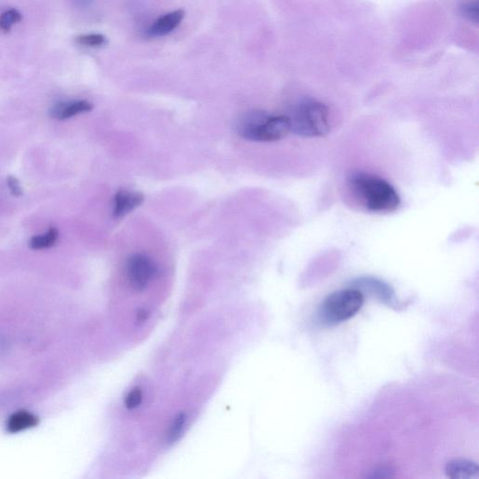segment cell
I'll use <instances>...</instances> for the list:
<instances>
[{"instance_id":"obj_1","label":"cell","mask_w":479,"mask_h":479,"mask_svg":"<svg viewBox=\"0 0 479 479\" xmlns=\"http://www.w3.org/2000/svg\"><path fill=\"white\" fill-rule=\"evenodd\" d=\"M349 185L356 197L371 213L389 214L400 207L399 194L383 178L358 172L350 177Z\"/></svg>"},{"instance_id":"obj_2","label":"cell","mask_w":479,"mask_h":479,"mask_svg":"<svg viewBox=\"0 0 479 479\" xmlns=\"http://www.w3.org/2000/svg\"><path fill=\"white\" fill-rule=\"evenodd\" d=\"M237 132L245 140L272 143L287 137L292 132V128L287 115L256 111L245 114L239 120Z\"/></svg>"},{"instance_id":"obj_3","label":"cell","mask_w":479,"mask_h":479,"mask_svg":"<svg viewBox=\"0 0 479 479\" xmlns=\"http://www.w3.org/2000/svg\"><path fill=\"white\" fill-rule=\"evenodd\" d=\"M289 119L292 132L300 137H324L331 130L328 107L315 99L300 102Z\"/></svg>"},{"instance_id":"obj_4","label":"cell","mask_w":479,"mask_h":479,"mask_svg":"<svg viewBox=\"0 0 479 479\" xmlns=\"http://www.w3.org/2000/svg\"><path fill=\"white\" fill-rule=\"evenodd\" d=\"M365 303V295L354 287L338 290L327 296L318 310L323 324L336 325L352 318Z\"/></svg>"},{"instance_id":"obj_5","label":"cell","mask_w":479,"mask_h":479,"mask_svg":"<svg viewBox=\"0 0 479 479\" xmlns=\"http://www.w3.org/2000/svg\"><path fill=\"white\" fill-rule=\"evenodd\" d=\"M158 273L156 263L148 256L134 254L125 263V276L130 286L136 292H143Z\"/></svg>"},{"instance_id":"obj_6","label":"cell","mask_w":479,"mask_h":479,"mask_svg":"<svg viewBox=\"0 0 479 479\" xmlns=\"http://www.w3.org/2000/svg\"><path fill=\"white\" fill-rule=\"evenodd\" d=\"M145 201L143 194L137 191L120 190L115 193L112 201V216L115 219L123 218L132 213Z\"/></svg>"},{"instance_id":"obj_7","label":"cell","mask_w":479,"mask_h":479,"mask_svg":"<svg viewBox=\"0 0 479 479\" xmlns=\"http://www.w3.org/2000/svg\"><path fill=\"white\" fill-rule=\"evenodd\" d=\"M360 292H368L369 294L378 298L382 302L389 305H394V292L389 285L376 278H361L354 282L353 287Z\"/></svg>"},{"instance_id":"obj_8","label":"cell","mask_w":479,"mask_h":479,"mask_svg":"<svg viewBox=\"0 0 479 479\" xmlns=\"http://www.w3.org/2000/svg\"><path fill=\"white\" fill-rule=\"evenodd\" d=\"M92 109V104L88 101H83V99L61 101L57 103L51 109V115L54 119L64 121V120L72 119V117L76 116V115L90 112Z\"/></svg>"},{"instance_id":"obj_9","label":"cell","mask_w":479,"mask_h":479,"mask_svg":"<svg viewBox=\"0 0 479 479\" xmlns=\"http://www.w3.org/2000/svg\"><path fill=\"white\" fill-rule=\"evenodd\" d=\"M184 17L185 12L183 10H174V12L159 17L149 28V36L163 37L167 35V34L172 32L175 28L179 27Z\"/></svg>"},{"instance_id":"obj_10","label":"cell","mask_w":479,"mask_h":479,"mask_svg":"<svg viewBox=\"0 0 479 479\" xmlns=\"http://www.w3.org/2000/svg\"><path fill=\"white\" fill-rule=\"evenodd\" d=\"M446 475L447 478L452 479H478V465L469 460H452L447 462Z\"/></svg>"},{"instance_id":"obj_11","label":"cell","mask_w":479,"mask_h":479,"mask_svg":"<svg viewBox=\"0 0 479 479\" xmlns=\"http://www.w3.org/2000/svg\"><path fill=\"white\" fill-rule=\"evenodd\" d=\"M38 424V418L32 414L26 412V411H20L14 414L8 421V431L10 433H18V431L27 430V429L32 428Z\"/></svg>"},{"instance_id":"obj_12","label":"cell","mask_w":479,"mask_h":479,"mask_svg":"<svg viewBox=\"0 0 479 479\" xmlns=\"http://www.w3.org/2000/svg\"><path fill=\"white\" fill-rule=\"evenodd\" d=\"M59 232L57 227H51L46 232L36 235L28 241V247L32 250H43L53 247L59 241Z\"/></svg>"},{"instance_id":"obj_13","label":"cell","mask_w":479,"mask_h":479,"mask_svg":"<svg viewBox=\"0 0 479 479\" xmlns=\"http://www.w3.org/2000/svg\"><path fill=\"white\" fill-rule=\"evenodd\" d=\"M23 20V15L17 9L5 10L0 14V30L4 33H9L15 25Z\"/></svg>"},{"instance_id":"obj_14","label":"cell","mask_w":479,"mask_h":479,"mask_svg":"<svg viewBox=\"0 0 479 479\" xmlns=\"http://www.w3.org/2000/svg\"><path fill=\"white\" fill-rule=\"evenodd\" d=\"M185 424H187V417H185V414H180L179 416L174 418L167 433V441L169 443H174L182 436Z\"/></svg>"},{"instance_id":"obj_15","label":"cell","mask_w":479,"mask_h":479,"mask_svg":"<svg viewBox=\"0 0 479 479\" xmlns=\"http://www.w3.org/2000/svg\"><path fill=\"white\" fill-rule=\"evenodd\" d=\"M460 12L463 17L470 22L478 23L479 5L478 0H463L460 5Z\"/></svg>"},{"instance_id":"obj_16","label":"cell","mask_w":479,"mask_h":479,"mask_svg":"<svg viewBox=\"0 0 479 479\" xmlns=\"http://www.w3.org/2000/svg\"><path fill=\"white\" fill-rule=\"evenodd\" d=\"M76 43L82 46L90 47V48H99L105 45L107 39L102 34H85V35L78 36L76 38Z\"/></svg>"},{"instance_id":"obj_17","label":"cell","mask_w":479,"mask_h":479,"mask_svg":"<svg viewBox=\"0 0 479 479\" xmlns=\"http://www.w3.org/2000/svg\"><path fill=\"white\" fill-rule=\"evenodd\" d=\"M143 391H141L140 387H135L132 391L128 392V394L125 396V407L128 410L136 409V408L140 407L141 402H143Z\"/></svg>"},{"instance_id":"obj_18","label":"cell","mask_w":479,"mask_h":479,"mask_svg":"<svg viewBox=\"0 0 479 479\" xmlns=\"http://www.w3.org/2000/svg\"><path fill=\"white\" fill-rule=\"evenodd\" d=\"M7 187L14 197H21L23 195L22 187H21L19 181H18L17 177L12 176V175L8 176Z\"/></svg>"},{"instance_id":"obj_19","label":"cell","mask_w":479,"mask_h":479,"mask_svg":"<svg viewBox=\"0 0 479 479\" xmlns=\"http://www.w3.org/2000/svg\"><path fill=\"white\" fill-rule=\"evenodd\" d=\"M371 473H373V475L368 476L369 478H389V476H391V472H389V470L385 469V468L376 470L374 472Z\"/></svg>"},{"instance_id":"obj_20","label":"cell","mask_w":479,"mask_h":479,"mask_svg":"<svg viewBox=\"0 0 479 479\" xmlns=\"http://www.w3.org/2000/svg\"><path fill=\"white\" fill-rule=\"evenodd\" d=\"M94 0H72L74 6L79 9H86L92 5Z\"/></svg>"}]
</instances>
